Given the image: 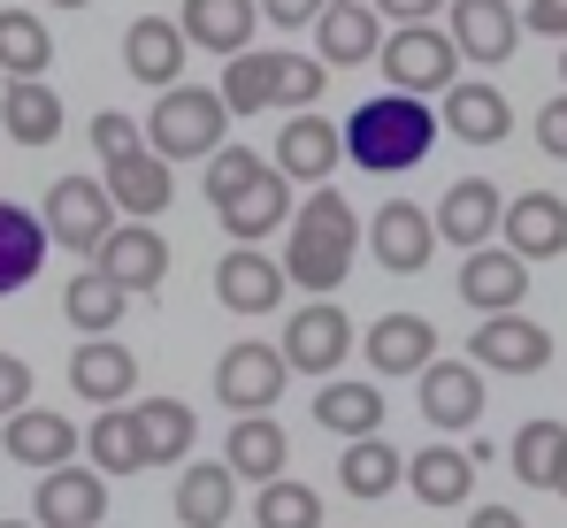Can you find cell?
Returning a JSON list of instances; mask_svg holds the SVG:
<instances>
[{"label": "cell", "mask_w": 567, "mask_h": 528, "mask_svg": "<svg viewBox=\"0 0 567 528\" xmlns=\"http://www.w3.org/2000/svg\"><path fill=\"white\" fill-rule=\"evenodd\" d=\"M353 253H361V207L346 191L315 184V199L291 207V222H284V276L307 299H330L353 276Z\"/></svg>", "instance_id": "6da1fadb"}, {"label": "cell", "mask_w": 567, "mask_h": 528, "mask_svg": "<svg viewBox=\"0 0 567 528\" xmlns=\"http://www.w3.org/2000/svg\"><path fill=\"white\" fill-rule=\"evenodd\" d=\"M437 138V107L422 92H377L346 115V162H361L369 176H406Z\"/></svg>", "instance_id": "7a4b0ae2"}, {"label": "cell", "mask_w": 567, "mask_h": 528, "mask_svg": "<svg viewBox=\"0 0 567 528\" xmlns=\"http://www.w3.org/2000/svg\"><path fill=\"white\" fill-rule=\"evenodd\" d=\"M223 131H230V100L223 85H169L154 100V115H146V138H154V154L162 162H207L215 146H223Z\"/></svg>", "instance_id": "3957f363"}, {"label": "cell", "mask_w": 567, "mask_h": 528, "mask_svg": "<svg viewBox=\"0 0 567 528\" xmlns=\"http://www.w3.org/2000/svg\"><path fill=\"white\" fill-rule=\"evenodd\" d=\"M377 62H383V77H391V92H422V100H430V92H453V85H461V62H468V54H461V39H453V31L399 23V31L383 39Z\"/></svg>", "instance_id": "277c9868"}, {"label": "cell", "mask_w": 567, "mask_h": 528, "mask_svg": "<svg viewBox=\"0 0 567 528\" xmlns=\"http://www.w3.org/2000/svg\"><path fill=\"white\" fill-rule=\"evenodd\" d=\"M47 230H54V246H70V253H85L93 261L100 246L115 238V222H123V207H115V191H107V176H54V191H47Z\"/></svg>", "instance_id": "5b68a950"}, {"label": "cell", "mask_w": 567, "mask_h": 528, "mask_svg": "<svg viewBox=\"0 0 567 528\" xmlns=\"http://www.w3.org/2000/svg\"><path fill=\"white\" fill-rule=\"evenodd\" d=\"M284 383H291V360H284V345H261V338H246L215 360V398L230 414H269L284 398Z\"/></svg>", "instance_id": "8992f818"}, {"label": "cell", "mask_w": 567, "mask_h": 528, "mask_svg": "<svg viewBox=\"0 0 567 528\" xmlns=\"http://www.w3.org/2000/svg\"><path fill=\"white\" fill-rule=\"evenodd\" d=\"M353 345H361V338H353V322H346L338 299H307V307L284 322V360H291V375H322V383H330Z\"/></svg>", "instance_id": "52a82bcc"}, {"label": "cell", "mask_w": 567, "mask_h": 528, "mask_svg": "<svg viewBox=\"0 0 567 528\" xmlns=\"http://www.w3.org/2000/svg\"><path fill=\"white\" fill-rule=\"evenodd\" d=\"M468 360L483 375H537V367L553 360V330L529 322L522 307H514V314H483V330L468 338Z\"/></svg>", "instance_id": "ba28073f"}, {"label": "cell", "mask_w": 567, "mask_h": 528, "mask_svg": "<svg viewBox=\"0 0 567 528\" xmlns=\"http://www.w3.org/2000/svg\"><path fill=\"white\" fill-rule=\"evenodd\" d=\"M31 521L39 528H100L107 521V475L100 467H47L31 490Z\"/></svg>", "instance_id": "9c48e42d"}, {"label": "cell", "mask_w": 567, "mask_h": 528, "mask_svg": "<svg viewBox=\"0 0 567 528\" xmlns=\"http://www.w3.org/2000/svg\"><path fill=\"white\" fill-rule=\"evenodd\" d=\"M215 215H223V230H230V246H261L269 230L291 222V176L277 162H261V169L246 176L230 199H215Z\"/></svg>", "instance_id": "30bf717a"}, {"label": "cell", "mask_w": 567, "mask_h": 528, "mask_svg": "<svg viewBox=\"0 0 567 528\" xmlns=\"http://www.w3.org/2000/svg\"><path fill=\"white\" fill-rule=\"evenodd\" d=\"M369 253H377L383 276H422L430 253H437V215H430V207H414V199L377 207V222H369Z\"/></svg>", "instance_id": "8fae6325"}, {"label": "cell", "mask_w": 567, "mask_h": 528, "mask_svg": "<svg viewBox=\"0 0 567 528\" xmlns=\"http://www.w3.org/2000/svg\"><path fill=\"white\" fill-rule=\"evenodd\" d=\"M414 391H422V422H430L437 437L483 422V367H475V360H430V367L414 375Z\"/></svg>", "instance_id": "7c38bea8"}, {"label": "cell", "mask_w": 567, "mask_h": 528, "mask_svg": "<svg viewBox=\"0 0 567 528\" xmlns=\"http://www.w3.org/2000/svg\"><path fill=\"white\" fill-rule=\"evenodd\" d=\"M100 176H107V191H115V207H123L131 222H154V215H169V199H177V162H162L154 146L107 154Z\"/></svg>", "instance_id": "4fadbf2b"}, {"label": "cell", "mask_w": 567, "mask_h": 528, "mask_svg": "<svg viewBox=\"0 0 567 528\" xmlns=\"http://www.w3.org/2000/svg\"><path fill=\"white\" fill-rule=\"evenodd\" d=\"M346 162V123H330V115H315V107H299V115H284L277 131V169L291 184H330V169Z\"/></svg>", "instance_id": "5bb4252c"}, {"label": "cell", "mask_w": 567, "mask_h": 528, "mask_svg": "<svg viewBox=\"0 0 567 528\" xmlns=\"http://www.w3.org/2000/svg\"><path fill=\"white\" fill-rule=\"evenodd\" d=\"M0 452L16 459V467H70L78 452H85V429L70 422V414H47V406H23V414H8L0 422Z\"/></svg>", "instance_id": "9a60e30c"}, {"label": "cell", "mask_w": 567, "mask_h": 528, "mask_svg": "<svg viewBox=\"0 0 567 528\" xmlns=\"http://www.w3.org/2000/svg\"><path fill=\"white\" fill-rule=\"evenodd\" d=\"M185 54H192V39H185V23H169V15H138L123 31V70H131V85H146V92L185 85Z\"/></svg>", "instance_id": "2e32d148"}, {"label": "cell", "mask_w": 567, "mask_h": 528, "mask_svg": "<svg viewBox=\"0 0 567 528\" xmlns=\"http://www.w3.org/2000/svg\"><path fill=\"white\" fill-rule=\"evenodd\" d=\"M284 291H291V276H284V261H269L261 246H230V253L215 261V299H223L230 314H277Z\"/></svg>", "instance_id": "e0dca14e"}, {"label": "cell", "mask_w": 567, "mask_h": 528, "mask_svg": "<svg viewBox=\"0 0 567 528\" xmlns=\"http://www.w3.org/2000/svg\"><path fill=\"white\" fill-rule=\"evenodd\" d=\"M529 268L514 246H475L468 261H461V299H468L475 314H514L522 299H529Z\"/></svg>", "instance_id": "ac0fdd59"}, {"label": "cell", "mask_w": 567, "mask_h": 528, "mask_svg": "<svg viewBox=\"0 0 567 528\" xmlns=\"http://www.w3.org/2000/svg\"><path fill=\"white\" fill-rule=\"evenodd\" d=\"M445 23H453L461 54H468V62H483V70H498V62L522 46V31H529L506 0H445Z\"/></svg>", "instance_id": "d6986e66"}, {"label": "cell", "mask_w": 567, "mask_h": 528, "mask_svg": "<svg viewBox=\"0 0 567 528\" xmlns=\"http://www.w3.org/2000/svg\"><path fill=\"white\" fill-rule=\"evenodd\" d=\"M383 39H391V31H377V0H330V8L315 15V54H322L330 70L377 62Z\"/></svg>", "instance_id": "ffe728a7"}, {"label": "cell", "mask_w": 567, "mask_h": 528, "mask_svg": "<svg viewBox=\"0 0 567 528\" xmlns=\"http://www.w3.org/2000/svg\"><path fill=\"white\" fill-rule=\"evenodd\" d=\"M498 222H506V199H498V184H491V176H461V184L437 199V238H445V246H461V253L491 246V238H498Z\"/></svg>", "instance_id": "44dd1931"}, {"label": "cell", "mask_w": 567, "mask_h": 528, "mask_svg": "<svg viewBox=\"0 0 567 528\" xmlns=\"http://www.w3.org/2000/svg\"><path fill=\"white\" fill-rule=\"evenodd\" d=\"M93 261L107 268L131 299H138V291H162V276H169V238H162L154 222H131V215H123V222H115V238L100 246Z\"/></svg>", "instance_id": "7402d4cb"}, {"label": "cell", "mask_w": 567, "mask_h": 528, "mask_svg": "<svg viewBox=\"0 0 567 528\" xmlns=\"http://www.w3.org/2000/svg\"><path fill=\"white\" fill-rule=\"evenodd\" d=\"M437 123L461 138V146H506V131H514V107H506V92L498 85H453L437 92Z\"/></svg>", "instance_id": "603a6c76"}, {"label": "cell", "mask_w": 567, "mask_h": 528, "mask_svg": "<svg viewBox=\"0 0 567 528\" xmlns=\"http://www.w3.org/2000/svg\"><path fill=\"white\" fill-rule=\"evenodd\" d=\"M506 246L522 253V261H560L567 253V199L553 191H522V199H506Z\"/></svg>", "instance_id": "cb8c5ba5"}, {"label": "cell", "mask_w": 567, "mask_h": 528, "mask_svg": "<svg viewBox=\"0 0 567 528\" xmlns=\"http://www.w3.org/2000/svg\"><path fill=\"white\" fill-rule=\"evenodd\" d=\"M70 391L93 398V406H123V398L138 391V360H131V345H115V338H85V345L70 352Z\"/></svg>", "instance_id": "d4e9b609"}, {"label": "cell", "mask_w": 567, "mask_h": 528, "mask_svg": "<svg viewBox=\"0 0 567 528\" xmlns=\"http://www.w3.org/2000/svg\"><path fill=\"white\" fill-rule=\"evenodd\" d=\"M361 352H369L377 375H422L437 360V322H422V314H377V330L361 338Z\"/></svg>", "instance_id": "484cf974"}, {"label": "cell", "mask_w": 567, "mask_h": 528, "mask_svg": "<svg viewBox=\"0 0 567 528\" xmlns=\"http://www.w3.org/2000/svg\"><path fill=\"white\" fill-rule=\"evenodd\" d=\"M406 490L445 514V506H468L475 498V452H453V444H430V452H406Z\"/></svg>", "instance_id": "4316f807"}, {"label": "cell", "mask_w": 567, "mask_h": 528, "mask_svg": "<svg viewBox=\"0 0 567 528\" xmlns=\"http://www.w3.org/2000/svg\"><path fill=\"white\" fill-rule=\"evenodd\" d=\"M230 506H238V467L230 459H185V475H177V521L223 528Z\"/></svg>", "instance_id": "83f0119b"}, {"label": "cell", "mask_w": 567, "mask_h": 528, "mask_svg": "<svg viewBox=\"0 0 567 528\" xmlns=\"http://www.w3.org/2000/svg\"><path fill=\"white\" fill-rule=\"evenodd\" d=\"M284 70H291V54H277V46H246V54H230V62H223V100H230V115L284 107Z\"/></svg>", "instance_id": "f1b7e54d"}, {"label": "cell", "mask_w": 567, "mask_h": 528, "mask_svg": "<svg viewBox=\"0 0 567 528\" xmlns=\"http://www.w3.org/2000/svg\"><path fill=\"white\" fill-rule=\"evenodd\" d=\"M0 131L16 146H54L62 138V92H47V77H8V92H0Z\"/></svg>", "instance_id": "f546056e"}, {"label": "cell", "mask_w": 567, "mask_h": 528, "mask_svg": "<svg viewBox=\"0 0 567 528\" xmlns=\"http://www.w3.org/2000/svg\"><path fill=\"white\" fill-rule=\"evenodd\" d=\"M47 246H54L47 215H31V207L0 199V299H8V291H23V283L39 276V261H47Z\"/></svg>", "instance_id": "4dcf8cb0"}, {"label": "cell", "mask_w": 567, "mask_h": 528, "mask_svg": "<svg viewBox=\"0 0 567 528\" xmlns=\"http://www.w3.org/2000/svg\"><path fill=\"white\" fill-rule=\"evenodd\" d=\"M383 406H391V398H383L377 383H346V375H330V383L315 391V429H330V437H346V444L377 437Z\"/></svg>", "instance_id": "1f68e13d"}, {"label": "cell", "mask_w": 567, "mask_h": 528, "mask_svg": "<svg viewBox=\"0 0 567 528\" xmlns=\"http://www.w3.org/2000/svg\"><path fill=\"white\" fill-rule=\"evenodd\" d=\"M177 23H185L192 46H207V54H223V62L254 46V0H185Z\"/></svg>", "instance_id": "d6a6232c"}, {"label": "cell", "mask_w": 567, "mask_h": 528, "mask_svg": "<svg viewBox=\"0 0 567 528\" xmlns=\"http://www.w3.org/2000/svg\"><path fill=\"white\" fill-rule=\"evenodd\" d=\"M123 307H131V291H123L100 261L85 268V276H70V291H62V314H70V330H78V338H115Z\"/></svg>", "instance_id": "836d02e7"}, {"label": "cell", "mask_w": 567, "mask_h": 528, "mask_svg": "<svg viewBox=\"0 0 567 528\" xmlns=\"http://www.w3.org/2000/svg\"><path fill=\"white\" fill-rule=\"evenodd\" d=\"M131 414H138V437H146V467H177V459H192L199 422H192L185 398H138Z\"/></svg>", "instance_id": "e575fe53"}, {"label": "cell", "mask_w": 567, "mask_h": 528, "mask_svg": "<svg viewBox=\"0 0 567 528\" xmlns=\"http://www.w3.org/2000/svg\"><path fill=\"white\" fill-rule=\"evenodd\" d=\"M284 429L269 422V414H238V429H230V444H223V459L238 467V483H277L284 475Z\"/></svg>", "instance_id": "d590c367"}, {"label": "cell", "mask_w": 567, "mask_h": 528, "mask_svg": "<svg viewBox=\"0 0 567 528\" xmlns=\"http://www.w3.org/2000/svg\"><path fill=\"white\" fill-rule=\"evenodd\" d=\"M338 483H346L353 498H391V490L406 483V452H391L383 429H377V437H353V444H346V459H338Z\"/></svg>", "instance_id": "8d00e7d4"}, {"label": "cell", "mask_w": 567, "mask_h": 528, "mask_svg": "<svg viewBox=\"0 0 567 528\" xmlns=\"http://www.w3.org/2000/svg\"><path fill=\"white\" fill-rule=\"evenodd\" d=\"M85 452H93L100 475H138V467H146V437H138V414H131V406H100L93 429H85Z\"/></svg>", "instance_id": "74e56055"}, {"label": "cell", "mask_w": 567, "mask_h": 528, "mask_svg": "<svg viewBox=\"0 0 567 528\" xmlns=\"http://www.w3.org/2000/svg\"><path fill=\"white\" fill-rule=\"evenodd\" d=\"M560 459H567V429L560 422H522L506 444V467L529 483V490H560Z\"/></svg>", "instance_id": "f35d334b"}, {"label": "cell", "mask_w": 567, "mask_h": 528, "mask_svg": "<svg viewBox=\"0 0 567 528\" xmlns=\"http://www.w3.org/2000/svg\"><path fill=\"white\" fill-rule=\"evenodd\" d=\"M54 62V31L31 8H0V77H47Z\"/></svg>", "instance_id": "ab89813d"}, {"label": "cell", "mask_w": 567, "mask_h": 528, "mask_svg": "<svg viewBox=\"0 0 567 528\" xmlns=\"http://www.w3.org/2000/svg\"><path fill=\"white\" fill-rule=\"evenodd\" d=\"M254 528H322V498H315V483H261V498H254Z\"/></svg>", "instance_id": "60d3db41"}, {"label": "cell", "mask_w": 567, "mask_h": 528, "mask_svg": "<svg viewBox=\"0 0 567 528\" xmlns=\"http://www.w3.org/2000/svg\"><path fill=\"white\" fill-rule=\"evenodd\" d=\"M254 169H261V162H254V146H215V154H207V176H199V184H207V207H215V199H230Z\"/></svg>", "instance_id": "b9f144b4"}, {"label": "cell", "mask_w": 567, "mask_h": 528, "mask_svg": "<svg viewBox=\"0 0 567 528\" xmlns=\"http://www.w3.org/2000/svg\"><path fill=\"white\" fill-rule=\"evenodd\" d=\"M131 146H154V138H146V123H131V115L100 107V115H93V154L107 162V154H131Z\"/></svg>", "instance_id": "7bdbcfd3"}, {"label": "cell", "mask_w": 567, "mask_h": 528, "mask_svg": "<svg viewBox=\"0 0 567 528\" xmlns=\"http://www.w3.org/2000/svg\"><path fill=\"white\" fill-rule=\"evenodd\" d=\"M23 406H31V360L0 352V422H8V414H23Z\"/></svg>", "instance_id": "ee69618b"}, {"label": "cell", "mask_w": 567, "mask_h": 528, "mask_svg": "<svg viewBox=\"0 0 567 528\" xmlns=\"http://www.w3.org/2000/svg\"><path fill=\"white\" fill-rule=\"evenodd\" d=\"M537 146H545L553 162H567V92H553V100L537 107Z\"/></svg>", "instance_id": "f6af8a7d"}, {"label": "cell", "mask_w": 567, "mask_h": 528, "mask_svg": "<svg viewBox=\"0 0 567 528\" xmlns=\"http://www.w3.org/2000/svg\"><path fill=\"white\" fill-rule=\"evenodd\" d=\"M322 8H330V0H261V15H269L277 31H307Z\"/></svg>", "instance_id": "bcb514c9"}, {"label": "cell", "mask_w": 567, "mask_h": 528, "mask_svg": "<svg viewBox=\"0 0 567 528\" xmlns=\"http://www.w3.org/2000/svg\"><path fill=\"white\" fill-rule=\"evenodd\" d=\"M522 23H529V31H545V39H567V0H529V8H522Z\"/></svg>", "instance_id": "7dc6e473"}, {"label": "cell", "mask_w": 567, "mask_h": 528, "mask_svg": "<svg viewBox=\"0 0 567 528\" xmlns=\"http://www.w3.org/2000/svg\"><path fill=\"white\" fill-rule=\"evenodd\" d=\"M445 0H377V15H391V23H430Z\"/></svg>", "instance_id": "c3c4849f"}, {"label": "cell", "mask_w": 567, "mask_h": 528, "mask_svg": "<svg viewBox=\"0 0 567 528\" xmlns=\"http://www.w3.org/2000/svg\"><path fill=\"white\" fill-rule=\"evenodd\" d=\"M468 528H529V521H522L514 506H475V514H468Z\"/></svg>", "instance_id": "681fc988"}, {"label": "cell", "mask_w": 567, "mask_h": 528, "mask_svg": "<svg viewBox=\"0 0 567 528\" xmlns=\"http://www.w3.org/2000/svg\"><path fill=\"white\" fill-rule=\"evenodd\" d=\"M54 8H93V0H54Z\"/></svg>", "instance_id": "f907efd6"}, {"label": "cell", "mask_w": 567, "mask_h": 528, "mask_svg": "<svg viewBox=\"0 0 567 528\" xmlns=\"http://www.w3.org/2000/svg\"><path fill=\"white\" fill-rule=\"evenodd\" d=\"M560 498H567V459H560Z\"/></svg>", "instance_id": "816d5d0a"}, {"label": "cell", "mask_w": 567, "mask_h": 528, "mask_svg": "<svg viewBox=\"0 0 567 528\" xmlns=\"http://www.w3.org/2000/svg\"><path fill=\"white\" fill-rule=\"evenodd\" d=\"M0 528H39V521H0Z\"/></svg>", "instance_id": "f5cc1de1"}, {"label": "cell", "mask_w": 567, "mask_h": 528, "mask_svg": "<svg viewBox=\"0 0 567 528\" xmlns=\"http://www.w3.org/2000/svg\"><path fill=\"white\" fill-rule=\"evenodd\" d=\"M560 77H567V46H560Z\"/></svg>", "instance_id": "db71d44e"}]
</instances>
